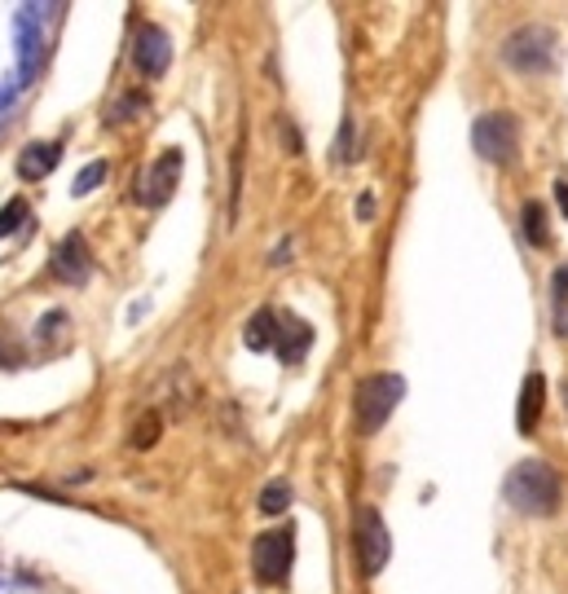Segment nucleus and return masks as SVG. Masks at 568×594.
<instances>
[{"label":"nucleus","mask_w":568,"mask_h":594,"mask_svg":"<svg viewBox=\"0 0 568 594\" xmlns=\"http://www.w3.org/2000/svg\"><path fill=\"white\" fill-rule=\"evenodd\" d=\"M511 511L520 516H533V520H551L559 507H564V481H559V471L542 458H524L511 466L507 475V485H503Z\"/></svg>","instance_id":"obj_1"},{"label":"nucleus","mask_w":568,"mask_h":594,"mask_svg":"<svg viewBox=\"0 0 568 594\" xmlns=\"http://www.w3.org/2000/svg\"><path fill=\"white\" fill-rule=\"evenodd\" d=\"M503 62L524 80L555 75L559 71V36L542 23H524L503 40Z\"/></svg>","instance_id":"obj_2"},{"label":"nucleus","mask_w":568,"mask_h":594,"mask_svg":"<svg viewBox=\"0 0 568 594\" xmlns=\"http://www.w3.org/2000/svg\"><path fill=\"white\" fill-rule=\"evenodd\" d=\"M401 397H406V379H401V375H392V371L366 375V379L358 384V392H353V410H358L362 436H375V432L392 419V410L401 405Z\"/></svg>","instance_id":"obj_3"},{"label":"nucleus","mask_w":568,"mask_h":594,"mask_svg":"<svg viewBox=\"0 0 568 594\" xmlns=\"http://www.w3.org/2000/svg\"><path fill=\"white\" fill-rule=\"evenodd\" d=\"M472 150L485 163L511 168L520 159V119L511 110H490L472 124Z\"/></svg>","instance_id":"obj_4"},{"label":"nucleus","mask_w":568,"mask_h":594,"mask_svg":"<svg viewBox=\"0 0 568 594\" xmlns=\"http://www.w3.org/2000/svg\"><path fill=\"white\" fill-rule=\"evenodd\" d=\"M353 546H358V559H362L366 577H379L384 563L392 559V533H388V524H384V516L375 507L358 511V520H353Z\"/></svg>","instance_id":"obj_5"},{"label":"nucleus","mask_w":568,"mask_h":594,"mask_svg":"<svg viewBox=\"0 0 568 594\" xmlns=\"http://www.w3.org/2000/svg\"><path fill=\"white\" fill-rule=\"evenodd\" d=\"M252 563H256V577H261L265 585L287 581V572H291V563H295V537H291V529L261 533L256 546H252Z\"/></svg>","instance_id":"obj_6"},{"label":"nucleus","mask_w":568,"mask_h":594,"mask_svg":"<svg viewBox=\"0 0 568 594\" xmlns=\"http://www.w3.org/2000/svg\"><path fill=\"white\" fill-rule=\"evenodd\" d=\"M49 274H53L62 287H84V282L93 278V256H88L84 233H67L62 243L53 247V256H49Z\"/></svg>","instance_id":"obj_7"},{"label":"nucleus","mask_w":568,"mask_h":594,"mask_svg":"<svg viewBox=\"0 0 568 594\" xmlns=\"http://www.w3.org/2000/svg\"><path fill=\"white\" fill-rule=\"evenodd\" d=\"M181 168H185V155L181 150H164L146 172H142V203L146 207H164L172 194H177V185H181Z\"/></svg>","instance_id":"obj_8"},{"label":"nucleus","mask_w":568,"mask_h":594,"mask_svg":"<svg viewBox=\"0 0 568 594\" xmlns=\"http://www.w3.org/2000/svg\"><path fill=\"white\" fill-rule=\"evenodd\" d=\"M40 58H45V32H40V14L36 5H23L19 10V84H32L36 71H40Z\"/></svg>","instance_id":"obj_9"},{"label":"nucleus","mask_w":568,"mask_h":594,"mask_svg":"<svg viewBox=\"0 0 568 594\" xmlns=\"http://www.w3.org/2000/svg\"><path fill=\"white\" fill-rule=\"evenodd\" d=\"M168 62H172V45H168V36L159 32V27H137V40H133V66L146 75V80H159L164 71H168Z\"/></svg>","instance_id":"obj_10"},{"label":"nucleus","mask_w":568,"mask_h":594,"mask_svg":"<svg viewBox=\"0 0 568 594\" xmlns=\"http://www.w3.org/2000/svg\"><path fill=\"white\" fill-rule=\"evenodd\" d=\"M542 405H546V375L529 371L524 384H520V405H516V432L520 436H533V427L542 419Z\"/></svg>","instance_id":"obj_11"},{"label":"nucleus","mask_w":568,"mask_h":594,"mask_svg":"<svg viewBox=\"0 0 568 594\" xmlns=\"http://www.w3.org/2000/svg\"><path fill=\"white\" fill-rule=\"evenodd\" d=\"M313 348V326L304 317H278V356H282V366H295L304 362V352Z\"/></svg>","instance_id":"obj_12"},{"label":"nucleus","mask_w":568,"mask_h":594,"mask_svg":"<svg viewBox=\"0 0 568 594\" xmlns=\"http://www.w3.org/2000/svg\"><path fill=\"white\" fill-rule=\"evenodd\" d=\"M58 159H62V146H58V142H32V146L19 155V177H23V181H40V177H49V172L58 168Z\"/></svg>","instance_id":"obj_13"},{"label":"nucleus","mask_w":568,"mask_h":594,"mask_svg":"<svg viewBox=\"0 0 568 594\" xmlns=\"http://www.w3.org/2000/svg\"><path fill=\"white\" fill-rule=\"evenodd\" d=\"M520 229H524V238L533 247H551V220H546V207L537 198H529L520 207Z\"/></svg>","instance_id":"obj_14"},{"label":"nucleus","mask_w":568,"mask_h":594,"mask_svg":"<svg viewBox=\"0 0 568 594\" xmlns=\"http://www.w3.org/2000/svg\"><path fill=\"white\" fill-rule=\"evenodd\" d=\"M243 339H247V348H252V352H265V348H274V339H278V313H274V308H261V313H252V322H247Z\"/></svg>","instance_id":"obj_15"},{"label":"nucleus","mask_w":568,"mask_h":594,"mask_svg":"<svg viewBox=\"0 0 568 594\" xmlns=\"http://www.w3.org/2000/svg\"><path fill=\"white\" fill-rule=\"evenodd\" d=\"M287 507H291V481L278 475V481L261 489V516H287Z\"/></svg>","instance_id":"obj_16"},{"label":"nucleus","mask_w":568,"mask_h":594,"mask_svg":"<svg viewBox=\"0 0 568 594\" xmlns=\"http://www.w3.org/2000/svg\"><path fill=\"white\" fill-rule=\"evenodd\" d=\"M27 216H32V203H27V198H10L5 207H0V238L19 233V229L27 225Z\"/></svg>","instance_id":"obj_17"},{"label":"nucleus","mask_w":568,"mask_h":594,"mask_svg":"<svg viewBox=\"0 0 568 594\" xmlns=\"http://www.w3.org/2000/svg\"><path fill=\"white\" fill-rule=\"evenodd\" d=\"M106 172H110V168H106L101 159H93V163H84V172L75 177V185H71V194H75V198H84V194H93V190H97V185L106 181Z\"/></svg>","instance_id":"obj_18"},{"label":"nucleus","mask_w":568,"mask_h":594,"mask_svg":"<svg viewBox=\"0 0 568 594\" xmlns=\"http://www.w3.org/2000/svg\"><path fill=\"white\" fill-rule=\"evenodd\" d=\"M159 440V410H150L137 427H133V449H150Z\"/></svg>","instance_id":"obj_19"},{"label":"nucleus","mask_w":568,"mask_h":594,"mask_svg":"<svg viewBox=\"0 0 568 594\" xmlns=\"http://www.w3.org/2000/svg\"><path fill=\"white\" fill-rule=\"evenodd\" d=\"M335 159H339V163H353V159H358V150H353V119H345V129H339Z\"/></svg>","instance_id":"obj_20"},{"label":"nucleus","mask_w":568,"mask_h":594,"mask_svg":"<svg viewBox=\"0 0 568 594\" xmlns=\"http://www.w3.org/2000/svg\"><path fill=\"white\" fill-rule=\"evenodd\" d=\"M137 110H146V97H142V93H129V97L116 101V119H133Z\"/></svg>","instance_id":"obj_21"},{"label":"nucleus","mask_w":568,"mask_h":594,"mask_svg":"<svg viewBox=\"0 0 568 594\" xmlns=\"http://www.w3.org/2000/svg\"><path fill=\"white\" fill-rule=\"evenodd\" d=\"M551 291H555V308L564 313V304H568V265H559V269H555V278H551Z\"/></svg>","instance_id":"obj_22"},{"label":"nucleus","mask_w":568,"mask_h":594,"mask_svg":"<svg viewBox=\"0 0 568 594\" xmlns=\"http://www.w3.org/2000/svg\"><path fill=\"white\" fill-rule=\"evenodd\" d=\"M555 203H559V211L568 216V177H559V181H555Z\"/></svg>","instance_id":"obj_23"},{"label":"nucleus","mask_w":568,"mask_h":594,"mask_svg":"<svg viewBox=\"0 0 568 594\" xmlns=\"http://www.w3.org/2000/svg\"><path fill=\"white\" fill-rule=\"evenodd\" d=\"M358 216H362V220H371V216H375V194H362V203H358Z\"/></svg>","instance_id":"obj_24"},{"label":"nucleus","mask_w":568,"mask_h":594,"mask_svg":"<svg viewBox=\"0 0 568 594\" xmlns=\"http://www.w3.org/2000/svg\"><path fill=\"white\" fill-rule=\"evenodd\" d=\"M282 260H291V238H287V243H278V252L269 256V265H282Z\"/></svg>","instance_id":"obj_25"},{"label":"nucleus","mask_w":568,"mask_h":594,"mask_svg":"<svg viewBox=\"0 0 568 594\" xmlns=\"http://www.w3.org/2000/svg\"><path fill=\"white\" fill-rule=\"evenodd\" d=\"M564 397H568V384H564Z\"/></svg>","instance_id":"obj_26"}]
</instances>
